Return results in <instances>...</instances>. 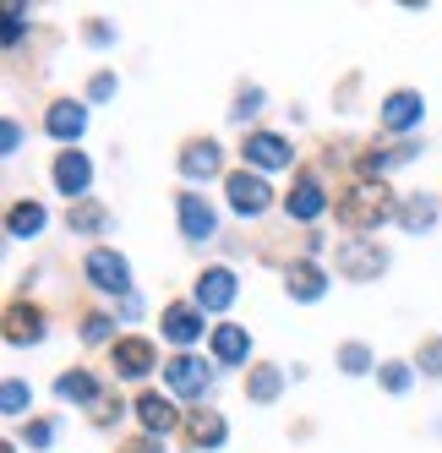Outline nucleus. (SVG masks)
<instances>
[{"mask_svg": "<svg viewBox=\"0 0 442 453\" xmlns=\"http://www.w3.org/2000/svg\"><path fill=\"white\" fill-rule=\"evenodd\" d=\"M88 415H93V426H115V420H120V404H93Z\"/></svg>", "mask_w": 442, "mask_h": 453, "instance_id": "nucleus-35", "label": "nucleus"}, {"mask_svg": "<svg viewBox=\"0 0 442 453\" xmlns=\"http://www.w3.org/2000/svg\"><path fill=\"white\" fill-rule=\"evenodd\" d=\"M339 366H344V372H366V366H371V349H366V344H344V349H339Z\"/></svg>", "mask_w": 442, "mask_h": 453, "instance_id": "nucleus-28", "label": "nucleus"}, {"mask_svg": "<svg viewBox=\"0 0 442 453\" xmlns=\"http://www.w3.org/2000/svg\"><path fill=\"white\" fill-rule=\"evenodd\" d=\"M22 39V6H6V50Z\"/></svg>", "mask_w": 442, "mask_h": 453, "instance_id": "nucleus-33", "label": "nucleus"}, {"mask_svg": "<svg viewBox=\"0 0 442 453\" xmlns=\"http://www.w3.org/2000/svg\"><path fill=\"white\" fill-rule=\"evenodd\" d=\"M55 394H60V399H72V404H88V410H93V399H104V394H99V377H93V372H82V366L60 372Z\"/></svg>", "mask_w": 442, "mask_h": 453, "instance_id": "nucleus-19", "label": "nucleus"}, {"mask_svg": "<svg viewBox=\"0 0 442 453\" xmlns=\"http://www.w3.org/2000/svg\"><path fill=\"white\" fill-rule=\"evenodd\" d=\"M323 208H328L323 180H311V175H306V180H295V191H290V219H301V224H306V219H317Z\"/></svg>", "mask_w": 442, "mask_h": 453, "instance_id": "nucleus-20", "label": "nucleus"}, {"mask_svg": "<svg viewBox=\"0 0 442 453\" xmlns=\"http://www.w3.org/2000/svg\"><path fill=\"white\" fill-rule=\"evenodd\" d=\"M284 289H290V301H323L328 273L317 263H290V268H284Z\"/></svg>", "mask_w": 442, "mask_h": 453, "instance_id": "nucleus-11", "label": "nucleus"}, {"mask_svg": "<svg viewBox=\"0 0 442 453\" xmlns=\"http://www.w3.org/2000/svg\"><path fill=\"white\" fill-rule=\"evenodd\" d=\"M164 339L170 344H197L202 339V306H170L164 311Z\"/></svg>", "mask_w": 442, "mask_h": 453, "instance_id": "nucleus-14", "label": "nucleus"}, {"mask_svg": "<svg viewBox=\"0 0 442 453\" xmlns=\"http://www.w3.org/2000/svg\"><path fill=\"white\" fill-rule=\"evenodd\" d=\"M383 388H388V394H404V388H409V366H383Z\"/></svg>", "mask_w": 442, "mask_h": 453, "instance_id": "nucleus-32", "label": "nucleus"}, {"mask_svg": "<svg viewBox=\"0 0 442 453\" xmlns=\"http://www.w3.org/2000/svg\"><path fill=\"white\" fill-rule=\"evenodd\" d=\"M27 399H34V388H27L22 377H6V388H0V410H6V415H22Z\"/></svg>", "mask_w": 442, "mask_h": 453, "instance_id": "nucleus-26", "label": "nucleus"}, {"mask_svg": "<svg viewBox=\"0 0 442 453\" xmlns=\"http://www.w3.org/2000/svg\"><path fill=\"white\" fill-rule=\"evenodd\" d=\"M88 93H93V99H115V77H110V72H99V77L88 82Z\"/></svg>", "mask_w": 442, "mask_h": 453, "instance_id": "nucleus-34", "label": "nucleus"}, {"mask_svg": "<svg viewBox=\"0 0 442 453\" xmlns=\"http://www.w3.org/2000/svg\"><path fill=\"white\" fill-rule=\"evenodd\" d=\"M218 165H225L218 142H186L180 148V175L186 180H208V175H218Z\"/></svg>", "mask_w": 442, "mask_h": 453, "instance_id": "nucleus-12", "label": "nucleus"}, {"mask_svg": "<svg viewBox=\"0 0 442 453\" xmlns=\"http://www.w3.org/2000/svg\"><path fill=\"white\" fill-rule=\"evenodd\" d=\"M240 153H246V165H257V170H284L295 148L278 132H251V137H240Z\"/></svg>", "mask_w": 442, "mask_h": 453, "instance_id": "nucleus-4", "label": "nucleus"}, {"mask_svg": "<svg viewBox=\"0 0 442 453\" xmlns=\"http://www.w3.org/2000/svg\"><path fill=\"white\" fill-rule=\"evenodd\" d=\"M88 180H93V165H88L77 148H60V158H55V186L66 191V197H82Z\"/></svg>", "mask_w": 442, "mask_h": 453, "instance_id": "nucleus-10", "label": "nucleus"}, {"mask_svg": "<svg viewBox=\"0 0 442 453\" xmlns=\"http://www.w3.org/2000/svg\"><path fill=\"white\" fill-rule=\"evenodd\" d=\"M339 268L350 273V279H371V273L388 268V251L383 246H366V241H350V246H339Z\"/></svg>", "mask_w": 442, "mask_h": 453, "instance_id": "nucleus-8", "label": "nucleus"}, {"mask_svg": "<svg viewBox=\"0 0 442 453\" xmlns=\"http://www.w3.org/2000/svg\"><path fill=\"white\" fill-rule=\"evenodd\" d=\"M22 442H27V448H50V442H55V420H34Z\"/></svg>", "mask_w": 442, "mask_h": 453, "instance_id": "nucleus-30", "label": "nucleus"}, {"mask_svg": "<svg viewBox=\"0 0 442 453\" xmlns=\"http://www.w3.org/2000/svg\"><path fill=\"white\" fill-rule=\"evenodd\" d=\"M180 230H186V241H208L213 230H218V219H213V208L197 197V191H180Z\"/></svg>", "mask_w": 442, "mask_h": 453, "instance_id": "nucleus-9", "label": "nucleus"}, {"mask_svg": "<svg viewBox=\"0 0 442 453\" xmlns=\"http://www.w3.org/2000/svg\"><path fill=\"white\" fill-rule=\"evenodd\" d=\"M6 339H11V344H39V339H44V317H39L34 306H11V311H6Z\"/></svg>", "mask_w": 442, "mask_h": 453, "instance_id": "nucleus-21", "label": "nucleus"}, {"mask_svg": "<svg viewBox=\"0 0 442 453\" xmlns=\"http://www.w3.org/2000/svg\"><path fill=\"white\" fill-rule=\"evenodd\" d=\"M6 230H11V235H39V230H44V203H17V208L6 213Z\"/></svg>", "mask_w": 442, "mask_h": 453, "instance_id": "nucleus-23", "label": "nucleus"}, {"mask_svg": "<svg viewBox=\"0 0 442 453\" xmlns=\"http://www.w3.org/2000/svg\"><path fill=\"white\" fill-rule=\"evenodd\" d=\"M213 355H218L225 366H240L246 355H251V334L235 328V322H218V328H213Z\"/></svg>", "mask_w": 442, "mask_h": 453, "instance_id": "nucleus-16", "label": "nucleus"}, {"mask_svg": "<svg viewBox=\"0 0 442 453\" xmlns=\"http://www.w3.org/2000/svg\"><path fill=\"white\" fill-rule=\"evenodd\" d=\"M225 191H230V208H235V213H263V208L273 203L268 180H263V175H251V170L230 175V180H225Z\"/></svg>", "mask_w": 442, "mask_h": 453, "instance_id": "nucleus-5", "label": "nucleus"}, {"mask_svg": "<svg viewBox=\"0 0 442 453\" xmlns=\"http://www.w3.org/2000/svg\"><path fill=\"white\" fill-rule=\"evenodd\" d=\"M137 420H142V426H148V437H164V432H175V404L170 399H159V394H142L137 399Z\"/></svg>", "mask_w": 442, "mask_h": 453, "instance_id": "nucleus-18", "label": "nucleus"}, {"mask_svg": "<svg viewBox=\"0 0 442 453\" xmlns=\"http://www.w3.org/2000/svg\"><path fill=\"white\" fill-rule=\"evenodd\" d=\"M257 110H263V99H257V93H246V99L235 104V115H240V120H246V115H257Z\"/></svg>", "mask_w": 442, "mask_h": 453, "instance_id": "nucleus-37", "label": "nucleus"}, {"mask_svg": "<svg viewBox=\"0 0 442 453\" xmlns=\"http://www.w3.org/2000/svg\"><path fill=\"white\" fill-rule=\"evenodd\" d=\"M186 437H192L197 448H225L230 426H225V415H218V410H192V415H186Z\"/></svg>", "mask_w": 442, "mask_h": 453, "instance_id": "nucleus-13", "label": "nucleus"}, {"mask_svg": "<svg viewBox=\"0 0 442 453\" xmlns=\"http://www.w3.org/2000/svg\"><path fill=\"white\" fill-rule=\"evenodd\" d=\"M88 284H99V289H110V296H126V301H132V273H126V257L110 251V246L88 251Z\"/></svg>", "mask_w": 442, "mask_h": 453, "instance_id": "nucleus-3", "label": "nucleus"}, {"mask_svg": "<svg viewBox=\"0 0 442 453\" xmlns=\"http://www.w3.org/2000/svg\"><path fill=\"white\" fill-rule=\"evenodd\" d=\"M415 120H421V93H409V88L388 93V104H383V126H388V132H409Z\"/></svg>", "mask_w": 442, "mask_h": 453, "instance_id": "nucleus-15", "label": "nucleus"}, {"mask_svg": "<svg viewBox=\"0 0 442 453\" xmlns=\"http://www.w3.org/2000/svg\"><path fill=\"white\" fill-rule=\"evenodd\" d=\"M115 372L120 377H148L153 372V344L148 339H120L115 344Z\"/></svg>", "mask_w": 442, "mask_h": 453, "instance_id": "nucleus-17", "label": "nucleus"}, {"mask_svg": "<svg viewBox=\"0 0 442 453\" xmlns=\"http://www.w3.org/2000/svg\"><path fill=\"white\" fill-rule=\"evenodd\" d=\"M82 339H88V344H99V339H110V317H104V311H93V317L82 322Z\"/></svg>", "mask_w": 442, "mask_h": 453, "instance_id": "nucleus-31", "label": "nucleus"}, {"mask_svg": "<svg viewBox=\"0 0 442 453\" xmlns=\"http://www.w3.org/2000/svg\"><path fill=\"white\" fill-rule=\"evenodd\" d=\"M235 273L230 268H208L202 279H197V306L202 311H230V301H235Z\"/></svg>", "mask_w": 442, "mask_h": 453, "instance_id": "nucleus-6", "label": "nucleus"}, {"mask_svg": "<svg viewBox=\"0 0 442 453\" xmlns=\"http://www.w3.org/2000/svg\"><path fill=\"white\" fill-rule=\"evenodd\" d=\"M44 126H50V137H55V142H66V148H72V142L82 137V126H88V110L72 104V99H55V104L44 110Z\"/></svg>", "mask_w": 442, "mask_h": 453, "instance_id": "nucleus-7", "label": "nucleus"}, {"mask_svg": "<svg viewBox=\"0 0 442 453\" xmlns=\"http://www.w3.org/2000/svg\"><path fill=\"white\" fill-rule=\"evenodd\" d=\"M388 208H393V191H388L383 180H355V186L333 203V213H339L344 224H355V230H371V224H383Z\"/></svg>", "mask_w": 442, "mask_h": 453, "instance_id": "nucleus-1", "label": "nucleus"}, {"mask_svg": "<svg viewBox=\"0 0 442 453\" xmlns=\"http://www.w3.org/2000/svg\"><path fill=\"white\" fill-rule=\"evenodd\" d=\"M0 453H17V448H11V442H0Z\"/></svg>", "mask_w": 442, "mask_h": 453, "instance_id": "nucleus-38", "label": "nucleus"}, {"mask_svg": "<svg viewBox=\"0 0 442 453\" xmlns=\"http://www.w3.org/2000/svg\"><path fill=\"white\" fill-rule=\"evenodd\" d=\"M409 153H415V142H404V148H388V153H366V175H383L388 165H404Z\"/></svg>", "mask_w": 442, "mask_h": 453, "instance_id": "nucleus-27", "label": "nucleus"}, {"mask_svg": "<svg viewBox=\"0 0 442 453\" xmlns=\"http://www.w3.org/2000/svg\"><path fill=\"white\" fill-rule=\"evenodd\" d=\"M104 224H110V213H104L99 203H77V208H72V230H82V235H99Z\"/></svg>", "mask_w": 442, "mask_h": 453, "instance_id": "nucleus-25", "label": "nucleus"}, {"mask_svg": "<svg viewBox=\"0 0 442 453\" xmlns=\"http://www.w3.org/2000/svg\"><path fill=\"white\" fill-rule=\"evenodd\" d=\"M415 361H421V372L442 377V339H426V344H421V355H415Z\"/></svg>", "mask_w": 442, "mask_h": 453, "instance_id": "nucleus-29", "label": "nucleus"}, {"mask_svg": "<svg viewBox=\"0 0 442 453\" xmlns=\"http://www.w3.org/2000/svg\"><path fill=\"white\" fill-rule=\"evenodd\" d=\"M164 382L175 388V399H202L213 388V366L202 361V355H175V361L164 366Z\"/></svg>", "mask_w": 442, "mask_h": 453, "instance_id": "nucleus-2", "label": "nucleus"}, {"mask_svg": "<svg viewBox=\"0 0 442 453\" xmlns=\"http://www.w3.org/2000/svg\"><path fill=\"white\" fill-rule=\"evenodd\" d=\"M17 142H22V126H17V120H6V126H0V148L17 153Z\"/></svg>", "mask_w": 442, "mask_h": 453, "instance_id": "nucleus-36", "label": "nucleus"}, {"mask_svg": "<svg viewBox=\"0 0 442 453\" xmlns=\"http://www.w3.org/2000/svg\"><path fill=\"white\" fill-rule=\"evenodd\" d=\"M278 388H284V372H278V366H257V372L246 377V399L273 404V399H278Z\"/></svg>", "mask_w": 442, "mask_h": 453, "instance_id": "nucleus-22", "label": "nucleus"}, {"mask_svg": "<svg viewBox=\"0 0 442 453\" xmlns=\"http://www.w3.org/2000/svg\"><path fill=\"white\" fill-rule=\"evenodd\" d=\"M399 219H404V230H431V224H437V203L431 197H409V203H399Z\"/></svg>", "mask_w": 442, "mask_h": 453, "instance_id": "nucleus-24", "label": "nucleus"}]
</instances>
